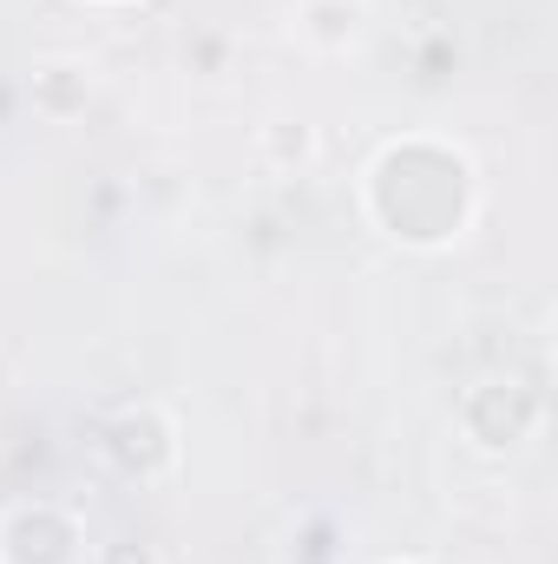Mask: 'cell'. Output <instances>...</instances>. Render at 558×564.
<instances>
[{"label": "cell", "mask_w": 558, "mask_h": 564, "mask_svg": "<svg viewBox=\"0 0 558 564\" xmlns=\"http://www.w3.org/2000/svg\"><path fill=\"white\" fill-rule=\"evenodd\" d=\"M264 151H270L277 164H309V158H315V132L296 126V119H277V126H264Z\"/></svg>", "instance_id": "8992f818"}, {"label": "cell", "mask_w": 558, "mask_h": 564, "mask_svg": "<svg viewBox=\"0 0 558 564\" xmlns=\"http://www.w3.org/2000/svg\"><path fill=\"white\" fill-rule=\"evenodd\" d=\"M0 558L7 564H73L79 558V525L60 506H20L0 525Z\"/></svg>", "instance_id": "3957f363"}, {"label": "cell", "mask_w": 558, "mask_h": 564, "mask_svg": "<svg viewBox=\"0 0 558 564\" xmlns=\"http://www.w3.org/2000/svg\"><path fill=\"white\" fill-rule=\"evenodd\" d=\"M106 453L132 479H164L178 466V426L164 421L158 408H119L106 421Z\"/></svg>", "instance_id": "7a4b0ae2"}, {"label": "cell", "mask_w": 558, "mask_h": 564, "mask_svg": "<svg viewBox=\"0 0 558 564\" xmlns=\"http://www.w3.org/2000/svg\"><path fill=\"white\" fill-rule=\"evenodd\" d=\"M296 33L315 53H348L362 33V0H302L296 7Z\"/></svg>", "instance_id": "5b68a950"}, {"label": "cell", "mask_w": 558, "mask_h": 564, "mask_svg": "<svg viewBox=\"0 0 558 564\" xmlns=\"http://www.w3.org/2000/svg\"><path fill=\"white\" fill-rule=\"evenodd\" d=\"M93 564H158V552H151L144 539H112V545H99Z\"/></svg>", "instance_id": "52a82bcc"}, {"label": "cell", "mask_w": 558, "mask_h": 564, "mask_svg": "<svg viewBox=\"0 0 558 564\" xmlns=\"http://www.w3.org/2000/svg\"><path fill=\"white\" fill-rule=\"evenodd\" d=\"M86 99H93V73H86L79 59H46V66H33V112H40V119L66 126V119L86 112Z\"/></svg>", "instance_id": "277c9868"}, {"label": "cell", "mask_w": 558, "mask_h": 564, "mask_svg": "<svg viewBox=\"0 0 558 564\" xmlns=\"http://www.w3.org/2000/svg\"><path fill=\"white\" fill-rule=\"evenodd\" d=\"M460 426H466V440L480 453H506V446H519L539 426V394L519 388V381H480L460 401Z\"/></svg>", "instance_id": "6da1fadb"}]
</instances>
